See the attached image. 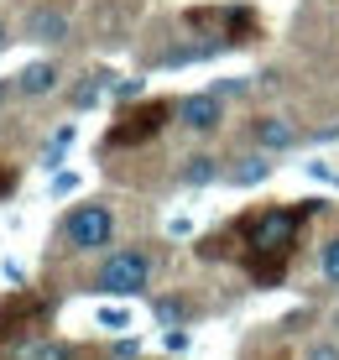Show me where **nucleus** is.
<instances>
[{"mask_svg":"<svg viewBox=\"0 0 339 360\" xmlns=\"http://www.w3.org/2000/svg\"><path fill=\"white\" fill-rule=\"evenodd\" d=\"M319 271H324V282L339 288V235H329V240L319 245Z\"/></svg>","mask_w":339,"mask_h":360,"instance_id":"nucleus-12","label":"nucleus"},{"mask_svg":"<svg viewBox=\"0 0 339 360\" xmlns=\"http://www.w3.org/2000/svg\"><path fill=\"white\" fill-rule=\"evenodd\" d=\"M308 360H339V345H334V340H319V345L308 350Z\"/></svg>","mask_w":339,"mask_h":360,"instance_id":"nucleus-13","label":"nucleus"},{"mask_svg":"<svg viewBox=\"0 0 339 360\" xmlns=\"http://www.w3.org/2000/svg\"><path fill=\"white\" fill-rule=\"evenodd\" d=\"M11 188H16V172H11L6 162H0V193H11Z\"/></svg>","mask_w":339,"mask_h":360,"instance_id":"nucleus-14","label":"nucleus"},{"mask_svg":"<svg viewBox=\"0 0 339 360\" xmlns=\"http://www.w3.org/2000/svg\"><path fill=\"white\" fill-rule=\"evenodd\" d=\"M178 120H183L193 136H215V131L224 126V99H219L215 89H209V94H188L183 105H178Z\"/></svg>","mask_w":339,"mask_h":360,"instance_id":"nucleus-4","label":"nucleus"},{"mask_svg":"<svg viewBox=\"0 0 339 360\" xmlns=\"http://www.w3.org/2000/svg\"><path fill=\"white\" fill-rule=\"evenodd\" d=\"M250 136H256V146H267L271 157L293 152V146L303 141V131H298L287 115H261V120H250Z\"/></svg>","mask_w":339,"mask_h":360,"instance_id":"nucleus-5","label":"nucleus"},{"mask_svg":"<svg viewBox=\"0 0 339 360\" xmlns=\"http://www.w3.org/2000/svg\"><path fill=\"white\" fill-rule=\"evenodd\" d=\"M68 32L73 27H68L63 11H32V16H27V37H32V42H63Z\"/></svg>","mask_w":339,"mask_h":360,"instance_id":"nucleus-9","label":"nucleus"},{"mask_svg":"<svg viewBox=\"0 0 339 360\" xmlns=\"http://www.w3.org/2000/svg\"><path fill=\"white\" fill-rule=\"evenodd\" d=\"M178 178L188 183V188H204V183H215V178H219V157H209V152L188 157V162L178 167Z\"/></svg>","mask_w":339,"mask_h":360,"instance_id":"nucleus-10","label":"nucleus"},{"mask_svg":"<svg viewBox=\"0 0 339 360\" xmlns=\"http://www.w3.org/2000/svg\"><path fill=\"white\" fill-rule=\"evenodd\" d=\"M271 167H277V162H271V152H267V146H256V152H245V157H235V162H230V183H235V188H256V183L271 178Z\"/></svg>","mask_w":339,"mask_h":360,"instance_id":"nucleus-7","label":"nucleus"},{"mask_svg":"<svg viewBox=\"0 0 339 360\" xmlns=\"http://www.w3.org/2000/svg\"><path fill=\"white\" fill-rule=\"evenodd\" d=\"M298 225H303V209H261L250 219V251H277L287 256L298 240Z\"/></svg>","mask_w":339,"mask_h":360,"instance_id":"nucleus-3","label":"nucleus"},{"mask_svg":"<svg viewBox=\"0 0 339 360\" xmlns=\"http://www.w3.org/2000/svg\"><path fill=\"white\" fill-rule=\"evenodd\" d=\"M58 63H47V58H37V63H27L16 73V94H27V99H42V94H53L58 89Z\"/></svg>","mask_w":339,"mask_h":360,"instance_id":"nucleus-8","label":"nucleus"},{"mask_svg":"<svg viewBox=\"0 0 339 360\" xmlns=\"http://www.w3.org/2000/svg\"><path fill=\"white\" fill-rule=\"evenodd\" d=\"M167 115L172 110L167 105H146V110H136V115H125V126L110 136L115 146H131V141H146V136H157L162 126H167Z\"/></svg>","mask_w":339,"mask_h":360,"instance_id":"nucleus-6","label":"nucleus"},{"mask_svg":"<svg viewBox=\"0 0 339 360\" xmlns=\"http://www.w3.org/2000/svg\"><path fill=\"white\" fill-rule=\"evenodd\" d=\"M58 235H63V245L68 251H105L110 240H115V209L110 204H73L68 214H63V225H58Z\"/></svg>","mask_w":339,"mask_h":360,"instance_id":"nucleus-1","label":"nucleus"},{"mask_svg":"<svg viewBox=\"0 0 339 360\" xmlns=\"http://www.w3.org/2000/svg\"><path fill=\"white\" fill-rule=\"evenodd\" d=\"M146 282H152V256L136 251V245L110 251L94 271V292H110V297H136V292H146Z\"/></svg>","mask_w":339,"mask_h":360,"instance_id":"nucleus-2","label":"nucleus"},{"mask_svg":"<svg viewBox=\"0 0 339 360\" xmlns=\"http://www.w3.org/2000/svg\"><path fill=\"white\" fill-rule=\"evenodd\" d=\"M16 360H73L68 345H58V340H32V345H21Z\"/></svg>","mask_w":339,"mask_h":360,"instance_id":"nucleus-11","label":"nucleus"},{"mask_svg":"<svg viewBox=\"0 0 339 360\" xmlns=\"http://www.w3.org/2000/svg\"><path fill=\"white\" fill-rule=\"evenodd\" d=\"M0 47H6V21H0Z\"/></svg>","mask_w":339,"mask_h":360,"instance_id":"nucleus-16","label":"nucleus"},{"mask_svg":"<svg viewBox=\"0 0 339 360\" xmlns=\"http://www.w3.org/2000/svg\"><path fill=\"white\" fill-rule=\"evenodd\" d=\"M11 89H16V79H11V84H0V99H6V94H11Z\"/></svg>","mask_w":339,"mask_h":360,"instance_id":"nucleus-15","label":"nucleus"}]
</instances>
